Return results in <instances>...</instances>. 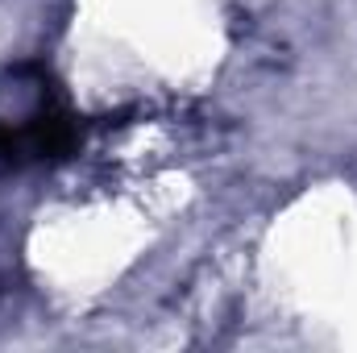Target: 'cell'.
<instances>
[{"mask_svg": "<svg viewBox=\"0 0 357 353\" xmlns=\"http://www.w3.org/2000/svg\"><path fill=\"white\" fill-rule=\"evenodd\" d=\"M75 146V112L42 71H8L0 84V158L42 163Z\"/></svg>", "mask_w": 357, "mask_h": 353, "instance_id": "6da1fadb", "label": "cell"}]
</instances>
